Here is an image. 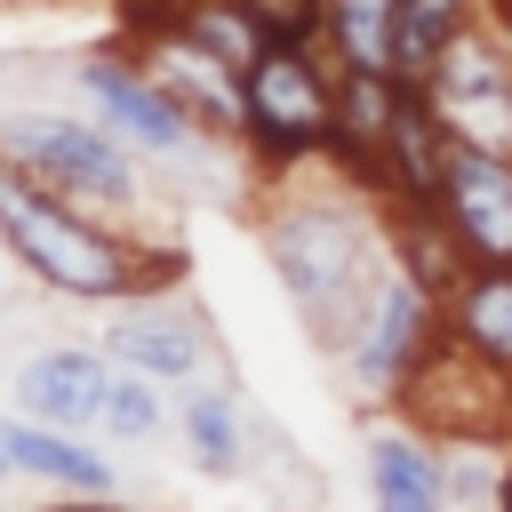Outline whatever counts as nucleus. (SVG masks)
Returning <instances> with one entry per match:
<instances>
[{
	"mask_svg": "<svg viewBox=\"0 0 512 512\" xmlns=\"http://www.w3.org/2000/svg\"><path fill=\"white\" fill-rule=\"evenodd\" d=\"M0 152L40 168L72 200H104V208H136L144 200V160L112 128H80V120H56V112H8L0 120Z\"/></svg>",
	"mask_w": 512,
	"mask_h": 512,
	"instance_id": "20e7f679",
	"label": "nucleus"
},
{
	"mask_svg": "<svg viewBox=\"0 0 512 512\" xmlns=\"http://www.w3.org/2000/svg\"><path fill=\"white\" fill-rule=\"evenodd\" d=\"M8 472H16V456H8V448H0V480H8Z\"/></svg>",
	"mask_w": 512,
	"mask_h": 512,
	"instance_id": "4be33fe9",
	"label": "nucleus"
},
{
	"mask_svg": "<svg viewBox=\"0 0 512 512\" xmlns=\"http://www.w3.org/2000/svg\"><path fill=\"white\" fill-rule=\"evenodd\" d=\"M416 88L448 120V136L488 144V152H512V32L496 16H472Z\"/></svg>",
	"mask_w": 512,
	"mask_h": 512,
	"instance_id": "39448f33",
	"label": "nucleus"
},
{
	"mask_svg": "<svg viewBox=\"0 0 512 512\" xmlns=\"http://www.w3.org/2000/svg\"><path fill=\"white\" fill-rule=\"evenodd\" d=\"M80 96L96 104V120H104L112 136H128V144H136V152H152V160H176V152H192V144H200V120L160 88V72H152V64L88 56V64H80Z\"/></svg>",
	"mask_w": 512,
	"mask_h": 512,
	"instance_id": "0eeeda50",
	"label": "nucleus"
},
{
	"mask_svg": "<svg viewBox=\"0 0 512 512\" xmlns=\"http://www.w3.org/2000/svg\"><path fill=\"white\" fill-rule=\"evenodd\" d=\"M240 144H248L256 160H272V168H296V160L336 152V72H320L312 48L272 40V48L248 64Z\"/></svg>",
	"mask_w": 512,
	"mask_h": 512,
	"instance_id": "7ed1b4c3",
	"label": "nucleus"
},
{
	"mask_svg": "<svg viewBox=\"0 0 512 512\" xmlns=\"http://www.w3.org/2000/svg\"><path fill=\"white\" fill-rule=\"evenodd\" d=\"M144 64H152L160 88L200 120V136H240V120H248V72H240V64H224L216 48H200L184 24L144 32Z\"/></svg>",
	"mask_w": 512,
	"mask_h": 512,
	"instance_id": "1a4fd4ad",
	"label": "nucleus"
},
{
	"mask_svg": "<svg viewBox=\"0 0 512 512\" xmlns=\"http://www.w3.org/2000/svg\"><path fill=\"white\" fill-rule=\"evenodd\" d=\"M0 448L16 456V472H32V480H48V488H72V496H112L120 488V472H112V456H96L80 432H64V424H40V416H0Z\"/></svg>",
	"mask_w": 512,
	"mask_h": 512,
	"instance_id": "f8f14e48",
	"label": "nucleus"
},
{
	"mask_svg": "<svg viewBox=\"0 0 512 512\" xmlns=\"http://www.w3.org/2000/svg\"><path fill=\"white\" fill-rule=\"evenodd\" d=\"M368 496L384 512H440V504H456V464L416 432H376L368 440Z\"/></svg>",
	"mask_w": 512,
	"mask_h": 512,
	"instance_id": "ddd939ff",
	"label": "nucleus"
},
{
	"mask_svg": "<svg viewBox=\"0 0 512 512\" xmlns=\"http://www.w3.org/2000/svg\"><path fill=\"white\" fill-rule=\"evenodd\" d=\"M472 16H480V0H408V24H400V80L416 88V80L440 64V48H448Z\"/></svg>",
	"mask_w": 512,
	"mask_h": 512,
	"instance_id": "f3484780",
	"label": "nucleus"
},
{
	"mask_svg": "<svg viewBox=\"0 0 512 512\" xmlns=\"http://www.w3.org/2000/svg\"><path fill=\"white\" fill-rule=\"evenodd\" d=\"M400 24H408V0H328V56L344 72L400 80Z\"/></svg>",
	"mask_w": 512,
	"mask_h": 512,
	"instance_id": "2eb2a0df",
	"label": "nucleus"
},
{
	"mask_svg": "<svg viewBox=\"0 0 512 512\" xmlns=\"http://www.w3.org/2000/svg\"><path fill=\"white\" fill-rule=\"evenodd\" d=\"M496 24H504V32H512V0H496Z\"/></svg>",
	"mask_w": 512,
	"mask_h": 512,
	"instance_id": "412c9836",
	"label": "nucleus"
},
{
	"mask_svg": "<svg viewBox=\"0 0 512 512\" xmlns=\"http://www.w3.org/2000/svg\"><path fill=\"white\" fill-rule=\"evenodd\" d=\"M432 312H440V296L392 256L384 264V280H376V296H368V312H360V328L344 336V376L360 384V392H400L408 384V368L424 360V344L440 336L432 328Z\"/></svg>",
	"mask_w": 512,
	"mask_h": 512,
	"instance_id": "423d86ee",
	"label": "nucleus"
},
{
	"mask_svg": "<svg viewBox=\"0 0 512 512\" xmlns=\"http://www.w3.org/2000/svg\"><path fill=\"white\" fill-rule=\"evenodd\" d=\"M104 432H120V440H144V432H160V376H144V368H112V384H104Z\"/></svg>",
	"mask_w": 512,
	"mask_h": 512,
	"instance_id": "a211bd4d",
	"label": "nucleus"
},
{
	"mask_svg": "<svg viewBox=\"0 0 512 512\" xmlns=\"http://www.w3.org/2000/svg\"><path fill=\"white\" fill-rule=\"evenodd\" d=\"M112 352L96 344H56V352H32L16 368V408L40 416V424H64V432H96L104 424V384H112Z\"/></svg>",
	"mask_w": 512,
	"mask_h": 512,
	"instance_id": "9d476101",
	"label": "nucleus"
},
{
	"mask_svg": "<svg viewBox=\"0 0 512 512\" xmlns=\"http://www.w3.org/2000/svg\"><path fill=\"white\" fill-rule=\"evenodd\" d=\"M432 208L448 216V232L464 240L472 264H512V152H488V144L456 136Z\"/></svg>",
	"mask_w": 512,
	"mask_h": 512,
	"instance_id": "6e6552de",
	"label": "nucleus"
},
{
	"mask_svg": "<svg viewBox=\"0 0 512 512\" xmlns=\"http://www.w3.org/2000/svg\"><path fill=\"white\" fill-rule=\"evenodd\" d=\"M128 8H136V24H144V32H160V24H176V8H184V0H120V16H128Z\"/></svg>",
	"mask_w": 512,
	"mask_h": 512,
	"instance_id": "aec40b11",
	"label": "nucleus"
},
{
	"mask_svg": "<svg viewBox=\"0 0 512 512\" xmlns=\"http://www.w3.org/2000/svg\"><path fill=\"white\" fill-rule=\"evenodd\" d=\"M504 504H512V472H504Z\"/></svg>",
	"mask_w": 512,
	"mask_h": 512,
	"instance_id": "5701e85b",
	"label": "nucleus"
},
{
	"mask_svg": "<svg viewBox=\"0 0 512 512\" xmlns=\"http://www.w3.org/2000/svg\"><path fill=\"white\" fill-rule=\"evenodd\" d=\"M104 352L128 360V368H144V376H160V384L208 376V336H200V320H192V312H168V304L120 312V320L104 328Z\"/></svg>",
	"mask_w": 512,
	"mask_h": 512,
	"instance_id": "9b49d317",
	"label": "nucleus"
},
{
	"mask_svg": "<svg viewBox=\"0 0 512 512\" xmlns=\"http://www.w3.org/2000/svg\"><path fill=\"white\" fill-rule=\"evenodd\" d=\"M248 16L264 24V40H288V48L328 40V0H248Z\"/></svg>",
	"mask_w": 512,
	"mask_h": 512,
	"instance_id": "6ab92c4d",
	"label": "nucleus"
},
{
	"mask_svg": "<svg viewBox=\"0 0 512 512\" xmlns=\"http://www.w3.org/2000/svg\"><path fill=\"white\" fill-rule=\"evenodd\" d=\"M176 424H184V448L200 472H240L248 456V416H240V392L224 376H192L176 392Z\"/></svg>",
	"mask_w": 512,
	"mask_h": 512,
	"instance_id": "4468645a",
	"label": "nucleus"
},
{
	"mask_svg": "<svg viewBox=\"0 0 512 512\" xmlns=\"http://www.w3.org/2000/svg\"><path fill=\"white\" fill-rule=\"evenodd\" d=\"M264 256H272L280 296L296 304V320L328 352H344V336L360 328V312H368V296H376V280L392 264L384 232L352 200H288V208H272L264 216Z\"/></svg>",
	"mask_w": 512,
	"mask_h": 512,
	"instance_id": "f03ea898",
	"label": "nucleus"
},
{
	"mask_svg": "<svg viewBox=\"0 0 512 512\" xmlns=\"http://www.w3.org/2000/svg\"><path fill=\"white\" fill-rule=\"evenodd\" d=\"M448 328H456L480 360H496V368L512 376V264H472L464 288L448 296Z\"/></svg>",
	"mask_w": 512,
	"mask_h": 512,
	"instance_id": "dca6fc26",
	"label": "nucleus"
},
{
	"mask_svg": "<svg viewBox=\"0 0 512 512\" xmlns=\"http://www.w3.org/2000/svg\"><path fill=\"white\" fill-rule=\"evenodd\" d=\"M0 240L16 248V264H32L40 288L88 296V304H120V296L136 304V296L168 288L176 264H184V256H136L120 232H104L88 216V200L56 192L16 152H0Z\"/></svg>",
	"mask_w": 512,
	"mask_h": 512,
	"instance_id": "f257e3e1",
	"label": "nucleus"
}]
</instances>
